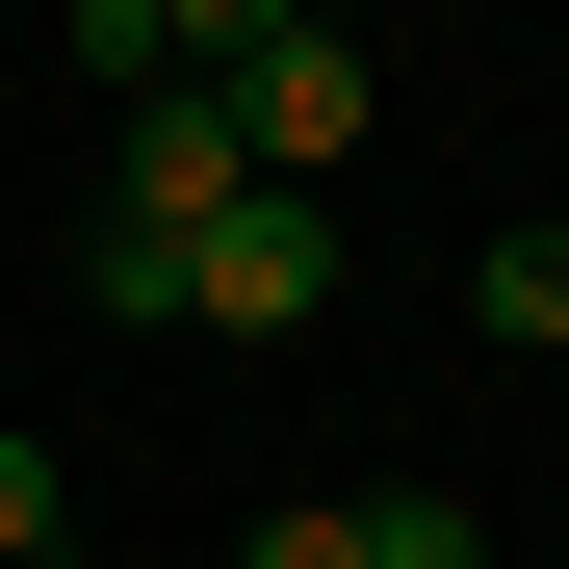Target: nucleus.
<instances>
[{"label": "nucleus", "mask_w": 569, "mask_h": 569, "mask_svg": "<svg viewBox=\"0 0 569 569\" xmlns=\"http://www.w3.org/2000/svg\"><path fill=\"white\" fill-rule=\"evenodd\" d=\"M208 104H233V156H259V181H337L362 130H389V78H362L337 27H259V0H233V52H208Z\"/></svg>", "instance_id": "obj_1"}, {"label": "nucleus", "mask_w": 569, "mask_h": 569, "mask_svg": "<svg viewBox=\"0 0 569 569\" xmlns=\"http://www.w3.org/2000/svg\"><path fill=\"white\" fill-rule=\"evenodd\" d=\"M104 208H130V233H181V259H208V233L259 208V156H233V104H208V78H156V104H130V156H104Z\"/></svg>", "instance_id": "obj_2"}, {"label": "nucleus", "mask_w": 569, "mask_h": 569, "mask_svg": "<svg viewBox=\"0 0 569 569\" xmlns=\"http://www.w3.org/2000/svg\"><path fill=\"white\" fill-rule=\"evenodd\" d=\"M337 311V208H311V181H259V208L208 233V337H311Z\"/></svg>", "instance_id": "obj_3"}, {"label": "nucleus", "mask_w": 569, "mask_h": 569, "mask_svg": "<svg viewBox=\"0 0 569 569\" xmlns=\"http://www.w3.org/2000/svg\"><path fill=\"white\" fill-rule=\"evenodd\" d=\"M78 311H104V337H181V311H208V259H181V233H130V208H104V233H78Z\"/></svg>", "instance_id": "obj_4"}, {"label": "nucleus", "mask_w": 569, "mask_h": 569, "mask_svg": "<svg viewBox=\"0 0 569 569\" xmlns=\"http://www.w3.org/2000/svg\"><path fill=\"white\" fill-rule=\"evenodd\" d=\"M466 311H492L518 362H569V208H543V233H492V259H466Z\"/></svg>", "instance_id": "obj_5"}, {"label": "nucleus", "mask_w": 569, "mask_h": 569, "mask_svg": "<svg viewBox=\"0 0 569 569\" xmlns=\"http://www.w3.org/2000/svg\"><path fill=\"white\" fill-rule=\"evenodd\" d=\"M362 569H492V518L466 492H362Z\"/></svg>", "instance_id": "obj_6"}, {"label": "nucleus", "mask_w": 569, "mask_h": 569, "mask_svg": "<svg viewBox=\"0 0 569 569\" xmlns=\"http://www.w3.org/2000/svg\"><path fill=\"white\" fill-rule=\"evenodd\" d=\"M52 543H78V492H52V440H27V415H0V569H52Z\"/></svg>", "instance_id": "obj_7"}, {"label": "nucleus", "mask_w": 569, "mask_h": 569, "mask_svg": "<svg viewBox=\"0 0 569 569\" xmlns=\"http://www.w3.org/2000/svg\"><path fill=\"white\" fill-rule=\"evenodd\" d=\"M233 569H362V492H311V518H259Z\"/></svg>", "instance_id": "obj_8"}, {"label": "nucleus", "mask_w": 569, "mask_h": 569, "mask_svg": "<svg viewBox=\"0 0 569 569\" xmlns=\"http://www.w3.org/2000/svg\"><path fill=\"white\" fill-rule=\"evenodd\" d=\"M52 569H78V543H52Z\"/></svg>", "instance_id": "obj_9"}]
</instances>
